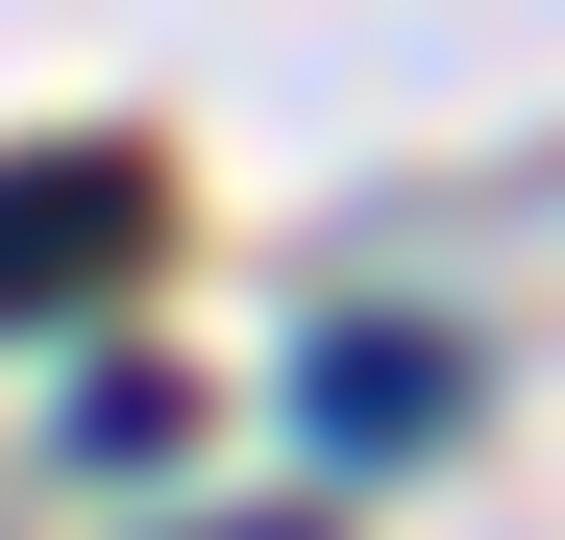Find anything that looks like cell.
I'll use <instances>...</instances> for the list:
<instances>
[{"mask_svg": "<svg viewBox=\"0 0 565 540\" xmlns=\"http://www.w3.org/2000/svg\"><path fill=\"white\" fill-rule=\"evenodd\" d=\"M320 418H344V442H418V418H443V344H320Z\"/></svg>", "mask_w": 565, "mask_h": 540, "instance_id": "obj_1", "label": "cell"}]
</instances>
